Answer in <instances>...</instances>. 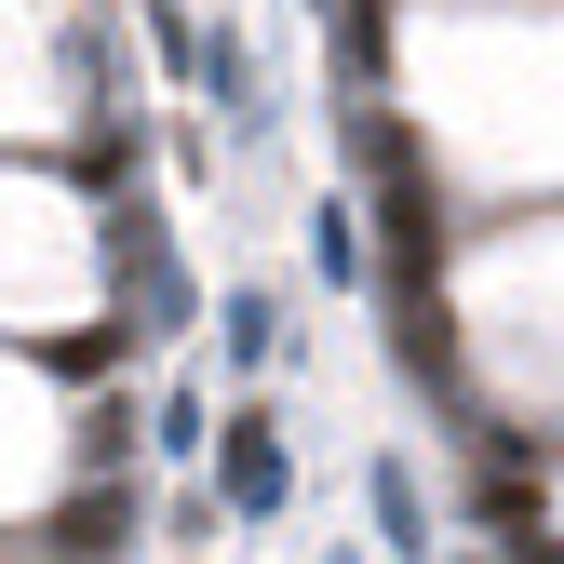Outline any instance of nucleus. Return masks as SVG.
<instances>
[{
  "instance_id": "1",
  "label": "nucleus",
  "mask_w": 564,
  "mask_h": 564,
  "mask_svg": "<svg viewBox=\"0 0 564 564\" xmlns=\"http://www.w3.org/2000/svg\"><path fill=\"white\" fill-rule=\"evenodd\" d=\"M229 498H242V511H269V498H282V444L256 431V416L229 431Z\"/></svg>"
}]
</instances>
